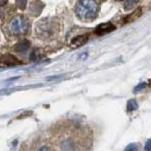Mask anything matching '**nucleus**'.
I'll return each instance as SVG.
<instances>
[{
    "label": "nucleus",
    "mask_w": 151,
    "mask_h": 151,
    "mask_svg": "<svg viewBox=\"0 0 151 151\" xmlns=\"http://www.w3.org/2000/svg\"><path fill=\"white\" fill-rule=\"evenodd\" d=\"M99 12V4L96 0H79L76 6V13L81 20L91 21L95 19Z\"/></svg>",
    "instance_id": "nucleus-1"
},
{
    "label": "nucleus",
    "mask_w": 151,
    "mask_h": 151,
    "mask_svg": "<svg viewBox=\"0 0 151 151\" xmlns=\"http://www.w3.org/2000/svg\"><path fill=\"white\" fill-rule=\"evenodd\" d=\"M11 32L15 35H19V34H23L28 30V22L27 20L23 19V18H15V19L12 21L11 26Z\"/></svg>",
    "instance_id": "nucleus-2"
},
{
    "label": "nucleus",
    "mask_w": 151,
    "mask_h": 151,
    "mask_svg": "<svg viewBox=\"0 0 151 151\" xmlns=\"http://www.w3.org/2000/svg\"><path fill=\"white\" fill-rule=\"evenodd\" d=\"M48 21H49V19H45L37 23L36 33H37L38 36H41V37H47V36H50V35L52 34L54 26H52L51 23H48Z\"/></svg>",
    "instance_id": "nucleus-3"
},
{
    "label": "nucleus",
    "mask_w": 151,
    "mask_h": 151,
    "mask_svg": "<svg viewBox=\"0 0 151 151\" xmlns=\"http://www.w3.org/2000/svg\"><path fill=\"white\" fill-rule=\"evenodd\" d=\"M115 29V26L112 23H101L100 26H98L95 28V34L96 35H105V34H108L111 32H113Z\"/></svg>",
    "instance_id": "nucleus-4"
},
{
    "label": "nucleus",
    "mask_w": 151,
    "mask_h": 151,
    "mask_svg": "<svg viewBox=\"0 0 151 151\" xmlns=\"http://www.w3.org/2000/svg\"><path fill=\"white\" fill-rule=\"evenodd\" d=\"M88 41V35L87 34H83V35H78L71 41V47L72 48H78L84 45L86 42Z\"/></svg>",
    "instance_id": "nucleus-5"
},
{
    "label": "nucleus",
    "mask_w": 151,
    "mask_h": 151,
    "mask_svg": "<svg viewBox=\"0 0 151 151\" xmlns=\"http://www.w3.org/2000/svg\"><path fill=\"white\" fill-rule=\"evenodd\" d=\"M1 63L5 65H18L20 64L19 59L18 58H15V57L13 56V55H11V54H7V55H4V56L1 57Z\"/></svg>",
    "instance_id": "nucleus-6"
},
{
    "label": "nucleus",
    "mask_w": 151,
    "mask_h": 151,
    "mask_svg": "<svg viewBox=\"0 0 151 151\" xmlns=\"http://www.w3.org/2000/svg\"><path fill=\"white\" fill-rule=\"evenodd\" d=\"M28 49H29V42L26 41V40L19 42V43L17 44V47H15V51L19 52V54H24Z\"/></svg>",
    "instance_id": "nucleus-7"
},
{
    "label": "nucleus",
    "mask_w": 151,
    "mask_h": 151,
    "mask_svg": "<svg viewBox=\"0 0 151 151\" xmlns=\"http://www.w3.org/2000/svg\"><path fill=\"white\" fill-rule=\"evenodd\" d=\"M138 108V105H137V102H136V100H129L128 101V104H127V109L129 111V112H132V111H135V109H137Z\"/></svg>",
    "instance_id": "nucleus-8"
},
{
    "label": "nucleus",
    "mask_w": 151,
    "mask_h": 151,
    "mask_svg": "<svg viewBox=\"0 0 151 151\" xmlns=\"http://www.w3.org/2000/svg\"><path fill=\"white\" fill-rule=\"evenodd\" d=\"M145 87H147V84H145V83H142V84H139L138 86H136V87L134 88V93H137V92L142 91V90L145 88Z\"/></svg>",
    "instance_id": "nucleus-9"
},
{
    "label": "nucleus",
    "mask_w": 151,
    "mask_h": 151,
    "mask_svg": "<svg viewBox=\"0 0 151 151\" xmlns=\"http://www.w3.org/2000/svg\"><path fill=\"white\" fill-rule=\"evenodd\" d=\"M136 2H137V0H128V1L126 2V9H128V8L132 7Z\"/></svg>",
    "instance_id": "nucleus-10"
},
{
    "label": "nucleus",
    "mask_w": 151,
    "mask_h": 151,
    "mask_svg": "<svg viewBox=\"0 0 151 151\" xmlns=\"http://www.w3.org/2000/svg\"><path fill=\"white\" fill-rule=\"evenodd\" d=\"M17 4H18V6H19V8H22V9H23V8L26 7V0H18Z\"/></svg>",
    "instance_id": "nucleus-11"
},
{
    "label": "nucleus",
    "mask_w": 151,
    "mask_h": 151,
    "mask_svg": "<svg viewBox=\"0 0 151 151\" xmlns=\"http://www.w3.org/2000/svg\"><path fill=\"white\" fill-rule=\"evenodd\" d=\"M144 150H151V138L145 143V147H144Z\"/></svg>",
    "instance_id": "nucleus-12"
},
{
    "label": "nucleus",
    "mask_w": 151,
    "mask_h": 151,
    "mask_svg": "<svg viewBox=\"0 0 151 151\" xmlns=\"http://www.w3.org/2000/svg\"><path fill=\"white\" fill-rule=\"evenodd\" d=\"M137 145L136 144H130V147H127V150H136Z\"/></svg>",
    "instance_id": "nucleus-13"
},
{
    "label": "nucleus",
    "mask_w": 151,
    "mask_h": 151,
    "mask_svg": "<svg viewBox=\"0 0 151 151\" xmlns=\"http://www.w3.org/2000/svg\"><path fill=\"white\" fill-rule=\"evenodd\" d=\"M2 65H4V64H2V63H0V66H2Z\"/></svg>",
    "instance_id": "nucleus-14"
},
{
    "label": "nucleus",
    "mask_w": 151,
    "mask_h": 151,
    "mask_svg": "<svg viewBox=\"0 0 151 151\" xmlns=\"http://www.w3.org/2000/svg\"><path fill=\"white\" fill-rule=\"evenodd\" d=\"M119 1H120V0H119Z\"/></svg>",
    "instance_id": "nucleus-15"
}]
</instances>
